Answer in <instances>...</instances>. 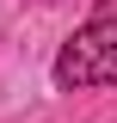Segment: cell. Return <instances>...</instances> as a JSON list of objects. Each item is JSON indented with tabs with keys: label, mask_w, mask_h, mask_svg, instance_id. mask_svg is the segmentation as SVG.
<instances>
[{
	"label": "cell",
	"mask_w": 117,
	"mask_h": 123,
	"mask_svg": "<svg viewBox=\"0 0 117 123\" xmlns=\"http://www.w3.org/2000/svg\"><path fill=\"white\" fill-rule=\"evenodd\" d=\"M56 86L68 92H92V86H117V18L99 12L92 25H80L56 55Z\"/></svg>",
	"instance_id": "obj_1"
},
{
	"label": "cell",
	"mask_w": 117,
	"mask_h": 123,
	"mask_svg": "<svg viewBox=\"0 0 117 123\" xmlns=\"http://www.w3.org/2000/svg\"><path fill=\"white\" fill-rule=\"evenodd\" d=\"M105 6H117V0H105Z\"/></svg>",
	"instance_id": "obj_2"
}]
</instances>
